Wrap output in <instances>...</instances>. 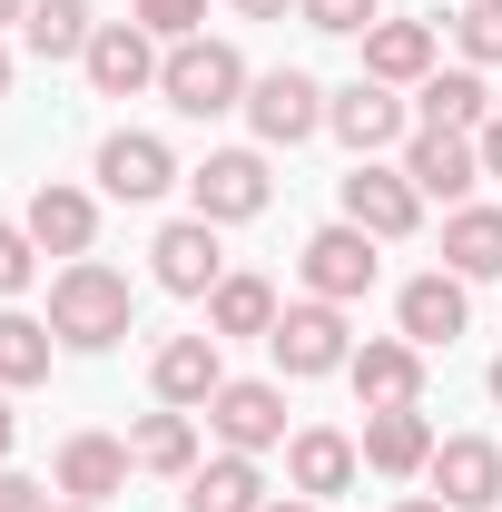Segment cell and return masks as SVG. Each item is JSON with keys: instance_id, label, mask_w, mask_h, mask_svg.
<instances>
[{"instance_id": "obj_38", "label": "cell", "mask_w": 502, "mask_h": 512, "mask_svg": "<svg viewBox=\"0 0 502 512\" xmlns=\"http://www.w3.org/2000/svg\"><path fill=\"white\" fill-rule=\"evenodd\" d=\"M404 512H453V503H443V493H414V503H404Z\"/></svg>"}, {"instance_id": "obj_28", "label": "cell", "mask_w": 502, "mask_h": 512, "mask_svg": "<svg viewBox=\"0 0 502 512\" xmlns=\"http://www.w3.org/2000/svg\"><path fill=\"white\" fill-rule=\"evenodd\" d=\"M20 40H30L40 60H89V40H99V20H89V0H30V20H20Z\"/></svg>"}, {"instance_id": "obj_13", "label": "cell", "mask_w": 502, "mask_h": 512, "mask_svg": "<svg viewBox=\"0 0 502 512\" xmlns=\"http://www.w3.org/2000/svg\"><path fill=\"white\" fill-rule=\"evenodd\" d=\"M394 325H404V345H453L463 325H473V296H463V276L434 266V276H404V296H394Z\"/></svg>"}, {"instance_id": "obj_19", "label": "cell", "mask_w": 502, "mask_h": 512, "mask_svg": "<svg viewBox=\"0 0 502 512\" xmlns=\"http://www.w3.org/2000/svg\"><path fill=\"white\" fill-rule=\"evenodd\" d=\"M434 424H424V404H384V414H365V463H375L384 483H414L424 463H434Z\"/></svg>"}, {"instance_id": "obj_6", "label": "cell", "mask_w": 502, "mask_h": 512, "mask_svg": "<svg viewBox=\"0 0 502 512\" xmlns=\"http://www.w3.org/2000/svg\"><path fill=\"white\" fill-rule=\"evenodd\" d=\"M188 197H197L207 227H237V217L266 207V158H256V148H207L188 168Z\"/></svg>"}, {"instance_id": "obj_42", "label": "cell", "mask_w": 502, "mask_h": 512, "mask_svg": "<svg viewBox=\"0 0 502 512\" xmlns=\"http://www.w3.org/2000/svg\"><path fill=\"white\" fill-rule=\"evenodd\" d=\"M50 512H99V503H50Z\"/></svg>"}, {"instance_id": "obj_41", "label": "cell", "mask_w": 502, "mask_h": 512, "mask_svg": "<svg viewBox=\"0 0 502 512\" xmlns=\"http://www.w3.org/2000/svg\"><path fill=\"white\" fill-rule=\"evenodd\" d=\"M0 99H10V50H0Z\"/></svg>"}, {"instance_id": "obj_37", "label": "cell", "mask_w": 502, "mask_h": 512, "mask_svg": "<svg viewBox=\"0 0 502 512\" xmlns=\"http://www.w3.org/2000/svg\"><path fill=\"white\" fill-rule=\"evenodd\" d=\"M237 10H247V20H286L296 0H237Z\"/></svg>"}, {"instance_id": "obj_9", "label": "cell", "mask_w": 502, "mask_h": 512, "mask_svg": "<svg viewBox=\"0 0 502 512\" xmlns=\"http://www.w3.org/2000/svg\"><path fill=\"white\" fill-rule=\"evenodd\" d=\"M99 188L128 197V207L168 197V188H178V158H168V138H148V128H109V138H99Z\"/></svg>"}, {"instance_id": "obj_34", "label": "cell", "mask_w": 502, "mask_h": 512, "mask_svg": "<svg viewBox=\"0 0 502 512\" xmlns=\"http://www.w3.org/2000/svg\"><path fill=\"white\" fill-rule=\"evenodd\" d=\"M0 512H50V483H30V473L0 463Z\"/></svg>"}, {"instance_id": "obj_23", "label": "cell", "mask_w": 502, "mask_h": 512, "mask_svg": "<svg viewBox=\"0 0 502 512\" xmlns=\"http://www.w3.org/2000/svg\"><path fill=\"white\" fill-rule=\"evenodd\" d=\"M414 119H424V128H463V138H473V128L493 119V89H483V69H434V79L414 89Z\"/></svg>"}, {"instance_id": "obj_35", "label": "cell", "mask_w": 502, "mask_h": 512, "mask_svg": "<svg viewBox=\"0 0 502 512\" xmlns=\"http://www.w3.org/2000/svg\"><path fill=\"white\" fill-rule=\"evenodd\" d=\"M473 148H483V178H502V109H493L483 128H473Z\"/></svg>"}, {"instance_id": "obj_32", "label": "cell", "mask_w": 502, "mask_h": 512, "mask_svg": "<svg viewBox=\"0 0 502 512\" xmlns=\"http://www.w3.org/2000/svg\"><path fill=\"white\" fill-rule=\"evenodd\" d=\"M453 40H463V60H473V69H493L502 60V0H463Z\"/></svg>"}, {"instance_id": "obj_36", "label": "cell", "mask_w": 502, "mask_h": 512, "mask_svg": "<svg viewBox=\"0 0 502 512\" xmlns=\"http://www.w3.org/2000/svg\"><path fill=\"white\" fill-rule=\"evenodd\" d=\"M10 444H20V414H10V384H0V463H10Z\"/></svg>"}, {"instance_id": "obj_26", "label": "cell", "mask_w": 502, "mask_h": 512, "mask_svg": "<svg viewBox=\"0 0 502 512\" xmlns=\"http://www.w3.org/2000/svg\"><path fill=\"white\" fill-rule=\"evenodd\" d=\"M128 463H138V473H178V483H188V473H197V424L178 414V404H168V414H138V424H128Z\"/></svg>"}, {"instance_id": "obj_24", "label": "cell", "mask_w": 502, "mask_h": 512, "mask_svg": "<svg viewBox=\"0 0 502 512\" xmlns=\"http://www.w3.org/2000/svg\"><path fill=\"white\" fill-rule=\"evenodd\" d=\"M443 266H453L463 286L502 276V207H453V217H443Z\"/></svg>"}, {"instance_id": "obj_27", "label": "cell", "mask_w": 502, "mask_h": 512, "mask_svg": "<svg viewBox=\"0 0 502 512\" xmlns=\"http://www.w3.org/2000/svg\"><path fill=\"white\" fill-rule=\"evenodd\" d=\"M276 316H286V306H276L266 276H227V286L207 296V335H217V345H227V335H276Z\"/></svg>"}, {"instance_id": "obj_39", "label": "cell", "mask_w": 502, "mask_h": 512, "mask_svg": "<svg viewBox=\"0 0 502 512\" xmlns=\"http://www.w3.org/2000/svg\"><path fill=\"white\" fill-rule=\"evenodd\" d=\"M10 20H30V0H0V30H10Z\"/></svg>"}, {"instance_id": "obj_18", "label": "cell", "mask_w": 502, "mask_h": 512, "mask_svg": "<svg viewBox=\"0 0 502 512\" xmlns=\"http://www.w3.org/2000/svg\"><path fill=\"white\" fill-rule=\"evenodd\" d=\"M20 227H30V247H40V256H89V237H99V207H89V188H69V178H40Z\"/></svg>"}, {"instance_id": "obj_43", "label": "cell", "mask_w": 502, "mask_h": 512, "mask_svg": "<svg viewBox=\"0 0 502 512\" xmlns=\"http://www.w3.org/2000/svg\"><path fill=\"white\" fill-rule=\"evenodd\" d=\"M493 404H502V355H493Z\"/></svg>"}, {"instance_id": "obj_2", "label": "cell", "mask_w": 502, "mask_h": 512, "mask_svg": "<svg viewBox=\"0 0 502 512\" xmlns=\"http://www.w3.org/2000/svg\"><path fill=\"white\" fill-rule=\"evenodd\" d=\"M247 60H237V40H178L168 69H158V99L178 109V119H227V109H247Z\"/></svg>"}, {"instance_id": "obj_15", "label": "cell", "mask_w": 502, "mask_h": 512, "mask_svg": "<svg viewBox=\"0 0 502 512\" xmlns=\"http://www.w3.org/2000/svg\"><path fill=\"white\" fill-rule=\"evenodd\" d=\"M158 286L168 296H217L227 286V247H217V227L207 217H178V227H158Z\"/></svg>"}, {"instance_id": "obj_30", "label": "cell", "mask_w": 502, "mask_h": 512, "mask_svg": "<svg viewBox=\"0 0 502 512\" xmlns=\"http://www.w3.org/2000/svg\"><path fill=\"white\" fill-rule=\"evenodd\" d=\"M296 20L325 30V40H365V30L384 20V0H296Z\"/></svg>"}, {"instance_id": "obj_10", "label": "cell", "mask_w": 502, "mask_h": 512, "mask_svg": "<svg viewBox=\"0 0 502 512\" xmlns=\"http://www.w3.org/2000/svg\"><path fill=\"white\" fill-rule=\"evenodd\" d=\"M345 217H355L365 237H414V227H424V188H414L404 168L355 158V178H345Z\"/></svg>"}, {"instance_id": "obj_16", "label": "cell", "mask_w": 502, "mask_h": 512, "mask_svg": "<svg viewBox=\"0 0 502 512\" xmlns=\"http://www.w3.org/2000/svg\"><path fill=\"white\" fill-rule=\"evenodd\" d=\"M355 463H365V444H355V434H335V424H306V434H286V483H296L306 503H335V493H355Z\"/></svg>"}, {"instance_id": "obj_12", "label": "cell", "mask_w": 502, "mask_h": 512, "mask_svg": "<svg viewBox=\"0 0 502 512\" xmlns=\"http://www.w3.org/2000/svg\"><path fill=\"white\" fill-rule=\"evenodd\" d=\"M325 128H335L355 158H375V148H394V138H414V109H404L384 79H355V89L325 99Z\"/></svg>"}, {"instance_id": "obj_7", "label": "cell", "mask_w": 502, "mask_h": 512, "mask_svg": "<svg viewBox=\"0 0 502 512\" xmlns=\"http://www.w3.org/2000/svg\"><path fill=\"white\" fill-rule=\"evenodd\" d=\"M424 483H434L453 512H493L502 503V444L493 434H443L434 463H424Z\"/></svg>"}, {"instance_id": "obj_11", "label": "cell", "mask_w": 502, "mask_h": 512, "mask_svg": "<svg viewBox=\"0 0 502 512\" xmlns=\"http://www.w3.org/2000/svg\"><path fill=\"white\" fill-rule=\"evenodd\" d=\"M247 119H256V138L266 148H296V138H315L325 128V89H315L306 69H266L247 89Z\"/></svg>"}, {"instance_id": "obj_29", "label": "cell", "mask_w": 502, "mask_h": 512, "mask_svg": "<svg viewBox=\"0 0 502 512\" xmlns=\"http://www.w3.org/2000/svg\"><path fill=\"white\" fill-rule=\"evenodd\" d=\"M50 345H60L50 325L10 306V316H0V384H40V375H50Z\"/></svg>"}, {"instance_id": "obj_5", "label": "cell", "mask_w": 502, "mask_h": 512, "mask_svg": "<svg viewBox=\"0 0 502 512\" xmlns=\"http://www.w3.org/2000/svg\"><path fill=\"white\" fill-rule=\"evenodd\" d=\"M207 424H217V444H227V453H276V444H286V384H237V375H227V384H217V394H207Z\"/></svg>"}, {"instance_id": "obj_33", "label": "cell", "mask_w": 502, "mask_h": 512, "mask_svg": "<svg viewBox=\"0 0 502 512\" xmlns=\"http://www.w3.org/2000/svg\"><path fill=\"white\" fill-rule=\"evenodd\" d=\"M40 276V247H30V227H0V296H20Z\"/></svg>"}, {"instance_id": "obj_20", "label": "cell", "mask_w": 502, "mask_h": 512, "mask_svg": "<svg viewBox=\"0 0 502 512\" xmlns=\"http://www.w3.org/2000/svg\"><path fill=\"white\" fill-rule=\"evenodd\" d=\"M148 384H158V404H207L217 384H227V365H217V335H168L158 345V365H148Z\"/></svg>"}, {"instance_id": "obj_3", "label": "cell", "mask_w": 502, "mask_h": 512, "mask_svg": "<svg viewBox=\"0 0 502 512\" xmlns=\"http://www.w3.org/2000/svg\"><path fill=\"white\" fill-rule=\"evenodd\" d=\"M266 355H276V375H345V365H355V345H345V306H325V296L286 306L276 335H266Z\"/></svg>"}, {"instance_id": "obj_40", "label": "cell", "mask_w": 502, "mask_h": 512, "mask_svg": "<svg viewBox=\"0 0 502 512\" xmlns=\"http://www.w3.org/2000/svg\"><path fill=\"white\" fill-rule=\"evenodd\" d=\"M266 512H315V503H306V493H286V503H266Z\"/></svg>"}, {"instance_id": "obj_8", "label": "cell", "mask_w": 502, "mask_h": 512, "mask_svg": "<svg viewBox=\"0 0 502 512\" xmlns=\"http://www.w3.org/2000/svg\"><path fill=\"white\" fill-rule=\"evenodd\" d=\"M404 178L424 197H443V207H473V188H483V148L463 138V128H414L404 138Z\"/></svg>"}, {"instance_id": "obj_4", "label": "cell", "mask_w": 502, "mask_h": 512, "mask_svg": "<svg viewBox=\"0 0 502 512\" xmlns=\"http://www.w3.org/2000/svg\"><path fill=\"white\" fill-rule=\"evenodd\" d=\"M375 247H384V237H365L355 217L315 227V237H306V256H296V266H306V296H325V306H355V296L375 286Z\"/></svg>"}, {"instance_id": "obj_21", "label": "cell", "mask_w": 502, "mask_h": 512, "mask_svg": "<svg viewBox=\"0 0 502 512\" xmlns=\"http://www.w3.org/2000/svg\"><path fill=\"white\" fill-rule=\"evenodd\" d=\"M128 473H138V463H128V444H119V434H69V444H60V473H50V483H60L69 503H109Z\"/></svg>"}, {"instance_id": "obj_1", "label": "cell", "mask_w": 502, "mask_h": 512, "mask_svg": "<svg viewBox=\"0 0 502 512\" xmlns=\"http://www.w3.org/2000/svg\"><path fill=\"white\" fill-rule=\"evenodd\" d=\"M128 316H138V296H128L119 266H99V256H69L60 276H50V335H60V345H79V355L119 345Z\"/></svg>"}, {"instance_id": "obj_25", "label": "cell", "mask_w": 502, "mask_h": 512, "mask_svg": "<svg viewBox=\"0 0 502 512\" xmlns=\"http://www.w3.org/2000/svg\"><path fill=\"white\" fill-rule=\"evenodd\" d=\"M188 512H266V473L256 453H217L188 473Z\"/></svg>"}, {"instance_id": "obj_31", "label": "cell", "mask_w": 502, "mask_h": 512, "mask_svg": "<svg viewBox=\"0 0 502 512\" xmlns=\"http://www.w3.org/2000/svg\"><path fill=\"white\" fill-rule=\"evenodd\" d=\"M128 20H138L148 40H168V50H178V40H197V20H207V0H128Z\"/></svg>"}, {"instance_id": "obj_14", "label": "cell", "mask_w": 502, "mask_h": 512, "mask_svg": "<svg viewBox=\"0 0 502 512\" xmlns=\"http://www.w3.org/2000/svg\"><path fill=\"white\" fill-rule=\"evenodd\" d=\"M89 89H99V99H138V89H158V40H148V30H138V20H99V40H89Z\"/></svg>"}, {"instance_id": "obj_22", "label": "cell", "mask_w": 502, "mask_h": 512, "mask_svg": "<svg viewBox=\"0 0 502 512\" xmlns=\"http://www.w3.org/2000/svg\"><path fill=\"white\" fill-rule=\"evenodd\" d=\"M365 79L424 89V79H434V30H424V20H375V30H365Z\"/></svg>"}, {"instance_id": "obj_17", "label": "cell", "mask_w": 502, "mask_h": 512, "mask_svg": "<svg viewBox=\"0 0 502 512\" xmlns=\"http://www.w3.org/2000/svg\"><path fill=\"white\" fill-rule=\"evenodd\" d=\"M345 375H355V394H365V414H384V404H424V345H404V335H365Z\"/></svg>"}]
</instances>
